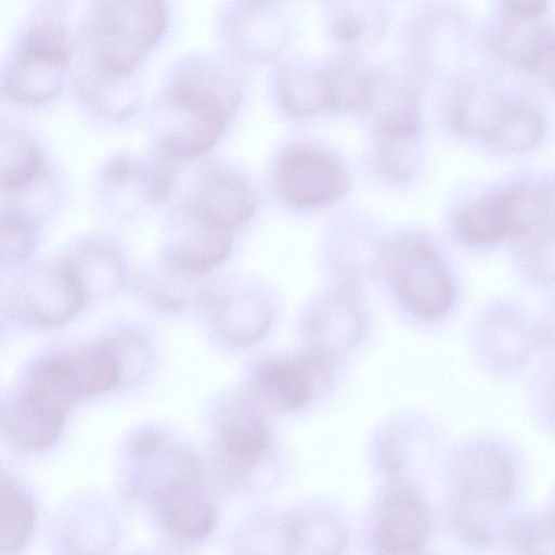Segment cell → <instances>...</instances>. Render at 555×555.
I'll use <instances>...</instances> for the list:
<instances>
[{
	"instance_id": "6da1fadb",
	"label": "cell",
	"mask_w": 555,
	"mask_h": 555,
	"mask_svg": "<svg viewBox=\"0 0 555 555\" xmlns=\"http://www.w3.org/2000/svg\"><path fill=\"white\" fill-rule=\"evenodd\" d=\"M165 24L162 0H99L88 31L94 75L126 79L140 52L162 36Z\"/></svg>"
},
{
	"instance_id": "7a4b0ae2",
	"label": "cell",
	"mask_w": 555,
	"mask_h": 555,
	"mask_svg": "<svg viewBox=\"0 0 555 555\" xmlns=\"http://www.w3.org/2000/svg\"><path fill=\"white\" fill-rule=\"evenodd\" d=\"M452 476L456 528L476 542L492 540L501 531L498 514L513 493L508 457L489 444L470 446L455 459Z\"/></svg>"
},
{
	"instance_id": "3957f363",
	"label": "cell",
	"mask_w": 555,
	"mask_h": 555,
	"mask_svg": "<svg viewBox=\"0 0 555 555\" xmlns=\"http://www.w3.org/2000/svg\"><path fill=\"white\" fill-rule=\"evenodd\" d=\"M72 50L64 28L53 21L31 26L18 42L0 78V93L9 102L38 106L63 91Z\"/></svg>"
},
{
	"instance_id": "277c9868",
	"label": "cell",
	"mask_w": 555,
	"mask_h": 555,
	"mask_svg": "<svg viewBox=\"0 0 555 555\" xmlns=\"http://www.w3.org/2000/svg\"><path fill=\"white\" fill-rule=\"evenodd\" d=\"M11 319L39 327L67 324L87 302L57 255L30 260L8 276Z\"/></svg>"
},
{
	"instance_id": "5b68a950",
	"label": "cell",
	"mask_w": 555,
	"mask_h": 555,
	"mask_svg": "<svg viewBox=\"0 0 555 555\" xmlns=\"http://www.w3.org/2000/svg\"><path fill=\"white\" fill-rule=\"evenodd\" d=\"M73 401L60 374L43 360L7 413L4 431L22 449H47L60 436Z\"/></svg>"
},
{
	"instance_id": "8992f818",
	"label": "cell",
	"mask_w": 555,
	"mask_h": 555,
	"mask_svg": "<svg viewBox=\"0 0 555 555\" xmlns=\"http://www.w3.org/2000/svg\"><path fill=\"white\" fill-rule=\"evenodd\" d=\"M273 183L285 204L298 209H312L343 197L349 186V175L335 155L310 145L296 144L279 156Z\"/></svg>"
},
{
	"instance_id": "52a82bcc",
	"label": "cell",
	"mask_w": 555,
	"mask_h": 555,
	"mask_svg": "<svg viewBox=\"0 0 555 555\" xmlns=\"http://www.w3.org/2000/svg\"><path fill=\"white\" fill-rule=\"evenodd\" d=\"M395 289L415 317L436 320L452 308L455 287L442 258L433 244L414 240L391 261Z\"/></svg>"
},
{
	"instance_id": "ba28073f",
	"label": "cell",
	"mask_w": 555,
	"mask_h": 555,
	"mask_svg": "<svg viewBox=\"0 0 555 555\" xmlns=\"http://www.w3.org/2000/svg\"><path fill=\"white\" fill-rule=\"evenodd\" d=\"M233 231L208 220L190 203H179L169 215L162 258L176 269L205 276L230 256Z\"/></svg>"
},
{
	"instance_id": "9c48e42d",
	"label": "cell",
	"mask_w": 555,
	"mask_h": 555,
	"mask_svg": "<svg viewBox=\"0 0 555 555\" xmlns=\"http://www.w3.org/2000/svg\"><path fill=\"white\" fill-rule=\"evenodd\" d=\"M151 496L157 518L170 535L194 541L211 531L215 512L202 491L197 461L166 474L153 485Z\"/></svg>"
},
{
	"instance_id": "30bf717a",
	"label": "cell",
	"mask_w": 555,
	"mask_h": 555,
	"mask_svg": "<svg viewBox=\"0 0 555 555\" xmlns=\"http://www.w3.org/2000/svg\"><path fill=\"white\" fill-rule=\"evenodd\" d=\"M337 360L310 348L295 358L264 360L254 371V390L274 409L302 408L331 378Z\"/></svg>"
},
{
	"instance_id": "8fae6325",
	"label": "cell",
	"mask_w": 555,
	"mask_h": 555,
	"mask_svg": "<svg viewBox=\"0 0 555 555\" xmlns=\"http://www.w3.org/2000/svg\"><path fill=\"white\" fill-rule=\"evenodd\" d=\"M87 306L115 297L125 286L127 268L107 236L87 233L72 238L57 254Z\"/></svg>"
},
{
	"instance_id": "7c38bea8",
	"label": "cell",
	"mask_w": 555,
	"mask_h": 555,
	"mask_svg": "<svg viewBox=\"0 0 555 555\" xmlns=\"http://www.w3.org/2000/svg\"><path fill=\"white\" fill-rule=\"evenodd\" d=\"M91 196L99 212L115 220L126 219L151 201L150 162L130 153L106 157L95 170Z\"/></svg>"
},
{
	"instance_id": "4fadbf2b",
	"label": "cell",
	"mask_w": 555,
	"mask_h": 555,
	"mask_svg": "<svg viewBox=\"0 0 555 555\" xmlns=\"http://www.w3.org/2000/svg\"><path fill=\"white\" fill-rule=\"evenodd\" d=\"M363 328V313L349 283H340L322 295L306 320L310 349L336 358L357 344Z\"/></svg>"
},
{
	"instance_id": "5bb4252c",
	"label": "cell",
	"mask_w": 555,
	"mask_h": 555,
	"mask_svg": "<svg viewBox=\"0 0 555 555\" xmlns=\"http://www.w3.org/2000/svg\"><path fill=\"white\" fill-rule=\"evenodd\" d=\"M269 433L262 416L249 402L238 400L225 406L216 425V444L231 472L245 478L269 448Z\"/></svg>"
},
{
	"instance_id": "9a60e30c",
	"label": "cell",
	"mask_w": 555,
	"mask_h": 555,
	"mask_svg": "<svg viewBox=\"0 0 555 555\" xmlns=\"http://www.w3.org/2000/svg\"><path fill=\"white\" fill-rule=\"evenodd\" d=\"M184 201L208 220L232 231L248 222L256 211L255 196L245 180L216 165L202 170L195 193Z\"/></svg>"
},
{
	"instance_id": "2e32d148",
	"label": "cell",
	"mask_w": 555,
	"mask_h": 555,
	"mask_svg": "<svg viewBox=\"0 0 555 555\" xmlns=\"http://www.w3.org/2000/svg\"><path fill=\"white\" fill-rule=\"evenodd\" d=\"M429 533V518L422 500L399 485L384 498L377 521L376 542L385 554H415Z\"/></svg>"
},
{
	"instance_id": "e0dca14e",
	"label": "cell",
	"mask_w": 555,
	"mask_h": 555,
	"mask_svg": "<svg viewBox=\"0 0 555 555\" xmlns=\"http://www.w3.org/2000/svg\"><path fill=\"white\" fill-rule=\"evenodd\" d=\"M496 50L509 65L553 80L554 31L541 17L503 15Z\"/></svg>"
},
{
	"instance_id": "ac0fdd59",
	"label": "cell",
	"mask_w": 555,
	"mask_h": 555,
	"mask_svg": "<svg viewBox=\"0 0 555 555\" xmlns=\"http://www.w3.org/2000/svg\"><path fill=\"white\" fill-rule=\"evenodd\" d=\"M169 101L172 109L228 126L240 106L241 93L220 75L189 70L172 85Z\"/></svg>"
},
{
	"instance_id": "d6986e66",
	"label": "cell",
	"mask_w": 555,
	"mask_h": 555,
	"mask_svg": "<svg viewBox=\"0 0 555 555\" xmlns=\"http://www.w3.org/2000/svg\"><path fill=\"white\" fill-rule=\"evenodd\" d=\"M204 302L210 306L219 334L234 346H246L260 339L273 320L270 299L258 291L223 296L208 292Z\"/></svg>"
},
{
	"instance_id": "ffe728a7",
	"label": "cell",
	"mask_w": 555,
	"mask_h": 555,
	"mask_svg": "<svg viewBox=\"0 0 555 555\" xmlns=\"http://www.w3.org/2000/svg\"><path fill=\"white\" fill-rule=\"evenodd\" d=\"M49 162L42 144L31 132L0 118V197L27 184Z\"/></svg>"
},
{
	"instance_id": "44dd1931",
	"label": "cell",
	"mask_w": 555,
	"mask_h": 555,
	"mask_svg": "<svg viewBox=\"0 0 555 555\" xmlns=\"http://www.w3.org/2000/svg\"><path fill=\"white\" fill-rule=\"evenodd\" d=\"M370 114L380 140H414L420 116L415 98L405 89L373 78L363 111Z\"/></svg>"
},
{
	"instance_id": "7402d4cb",
	"label": "cell",
	"mask_w": 555,
	"mask_h": 555,
	"mask_svg": "<svg viewBox=\"0 0 555 555\" xmlns=\"http://www.w3.org/2000/svg\"><path fill=\"white\" fill-rule=\"evenodd\" d=\"M60 360L76 399L105 392L121 382L120 366L107 339Z\"/></svg>"
},
{
	"instance_id": "603a6c76",
	"label": "cell",
	"mask_w": 555,
	"mask_h": 555,
	"mask_svg": "<svg viewBox=\"0 0 555 555\" xmlns=\"http://www.w3.org/2000/svg\"><path fill=\"white\" fill-rule=\"evenodd\" d=\"M285 537L292 553L336 554L347 540L340 521L320 508L306 509L287 520Z\"/></svg>"
},
{
	"instance_id": "cb8c5ba5",
	"label": "cell",
	"mask_w": 555,
	"mask_h": 555,
	"mask_svg": "<svg viewBox=\"0 0 555 555\" xmlns=\"http://www.w3.org/2000/svg\"><path fill=\"white\" fill-rule=\"evenodd\" d=\"M278 96L283 108L295 116L336 111L334 77L326 72L284 74L278 83Z\"/></svg>"
},
{
	"instance_id": "d4e9b609",
	"label": "cell",
	"mask_w": 555,
	"mask_h": 555,
	"mask_svg": "<svg viewBox=\"0 0 555 555\" xmlns=\"http://www.w3.org/2000/svg\"><path fill=\"white\" fill-rule=\"evenodd\" d=\"M64 194L62 178L50 160L27 184L0 197V203L15 209L43 229L60 210Z\"/></svg>"
},
{
	"instance_id": "484cf974",
	"label": "cell",
	"mask_w": 555,
	"mask_h": 555,
	"mask_svg": "<svg viewBox=\"0 0 555 555\" xmlns=\"http://www.w3.org/2000/svg\"><path fill=\"white\" fill-rule=\"evenodd\" d=\"M486 353L494 362L520 364L530 353L535 335L524 319L511 312H498L482 327Z\"/></svg>"
},
{
	"instance_id": "4316f807",
	"label": "cell",
	"mask_w": 555,
	"mask_h": 555,
	"mask_svg": "<svg viewBox=\"0 0 555 555\" xmlns=\"http://www.w3.org/2000/svg\"><path fill=\"white\" fill-rule=\"evenodd\" d=\"M42 228L0 203V273L10 276L35 258Z\"/></svg>"
},
{
	"instance_id": "83f0119b",
	"label": "cell",
	"mask_w": 555,
	"mask_h": 555,
	"mask_svg": "<svg viewBox=\"0 0 555 555\" xmlns=\"http://www.w3.org/2000/svg\"><path fill=\"white\" fill-rule=\"evenodd\" d=\"M202 278L182 272L160 258V264L145 273L143 284L159 310L175 312L195 300H205L209 289L199 284Z\"/></svg>"
},
{
	"instance_id": "f1b7e54d",
	"label": "cell",
	"mask_w": 555,
	"mask_h": 555,
	"mask_svg": "<svg viewBox=\"0 0 555 555\" xmlns=\"http://www.w3.org/2000/svg\"><path fill=\"white\" fill-rule=\"evenodd\" d=\"M455 228L472 245H491L508 237L501 192L487 193L465 205L456 215Z\"/></svg>"
},
{
	"instance_id": "f546056e",
	"label": "cell",
	"mask_w": 555,
	"mask_h": 555,
	"mask_svg": "<svg viewBox=\"0 0 555 555\" xmlns=\"http://www.w3.org/2000/svg\"><path fill=\"white\" fill-rule=\"evenodd\" d=\"M35 511L23 489L0 473V553L22 548L34 531Z\"/></svg>"
},
{
	"instance_id": "4dcf8cb0",
	"label": "cell",
	"mask_w": 555,
	"mask_h": 555,
	"mask_svg": "<svg viewBox=\"0 0 555 555\" xmlns=\"http://www.w3.org/2000/svg\"><path fill=\"white\" fill-rule=\"evenodd\" d=\"M542 132V119L535 108L505 102L488 140L509 152H525L539 142Z\"/></svg>"
},
{
	"instance_id": "1f68e13d",
	"label": "cell",
	"mask_w": 555,
	"mask_h": 555,
	"mask_svg": "<svg viewBox=\"0 0 555 555\" xmlns=\"http://www.w3.org/2000/svg\"><path fill=\"white\" fill-rule=\"evenodd\" d=\"M505 101L486 91L466 95L454 115L455 128L467 135L489 139Z\"/></svg>"
},
{
	"instance_id": "d6a6232c",
	"label": "cell",
	"mask_w": 555,
	"mask_h": 555,
	"mask_svg": "<svg viewBox=\"0 0 555 555\" xmlns=\"http://www.w3.org/2000/svg\"><path fill=\"white\" fill-rule=\"evenodd\" d=\"M500 534L519 552L540 553L546 545H553L552 516L506 522Z\"/></svg>"
},
{
	"instance_id": "836d02e7",
	"label": "cell",
	"mask_w": 555,
	"mask_h": 555,
	"mask_svg": "<svg viewBox=\"0 0 555 555\" xmlns=\"http://www.w3.org/2000/svg\"><path fill=\"white\" fill-rule=\"evenodd\" d=\"M378 162L390 179L406 180L416 167L415 140H380Z\"/></svg>"
},
{
	"instance_id": "e575fe53",
	"label": "cell",
	"mask_w": 555,
	"mask_h": 555,
	"mask_svg": "<svg viewBox=\"0 0 555 555\" xmlns=\"http://www.w3.org/2000/svg\"><path fill=\"white\" fill-rule=\"evenodd\" d=\"M114 349L121 372V382L140 378L149 363V353L142 340L132 333H119L107 338Z\"/></svg>"
},
{
	"instance_id": "d590c367",
	"label": "cell",
	"mask_w": 555,
	"mask_h": 555,
	"mask_svg": "<svg viewBox=\"0 0 555 555\" xmlns=\"http://www.w3.org/2000/svg\"><path fill=\"white\" fill-rule=\"evenodd\" d=\"M548 0H501L503 15L515 17H541Z\"/></svg>"
},
{
	"instance_id": "8d00e7d4",
	"label": "cell",
	"mask_w": 555,
	"mask_h": 555,
	"mask_svg": "<svg viewBox=\"0 0 555 555\" xmlns=\"http://www.w3.org/2000/svg\"><path fill=\"white\" fill-rule=\"evenodd\" d=\"M336 36L344 41H353L361 34V26L352 18H343L335 26Z\"/></svg>"
},
{
	"instance_id": "74e56055",
	"label": "cell",
	"mask_w": 555,
	"mask_h": 555,
	"mask_svg": "<svg viewBox=\"0 0 555 555\" xmlns=\"http://www.w3.org/2000/svg\"><path fill=\"white\" fill-rule=\"evenodd\" d=\"M8 276L0 273V331L4 323L11 319L9 301H8Z\"/></svg>"
}]
</instances>
